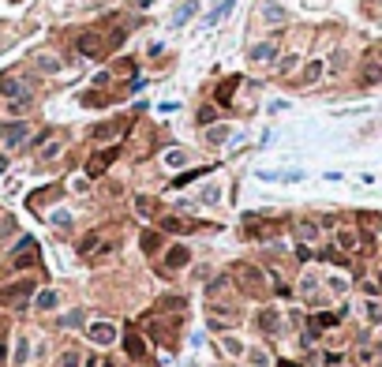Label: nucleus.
Masks as SVG:
<instances>
[{"label": "nucleus", "mask_w": 382, "mask_h": 367, "mask_svg": "<svg viewBox=\"0 0 382 367\" xmlns=\"http://www.w3.org/2000/svg\"><path fill=\"white\" fill-rule=\"evenodd\" d=\"M30 292H34V281H30V277H23V281H15V285H0V304H4V308H23L26 300H30Z\"/></svg>", "instance_id": "1"}, {"label": "nucleus", "mask_w": 382, "mask_h": 367, "mask_svg": "<svg viewBox=\"0 0 382 367\" xmlns=\"http://www.w3.org/2000/svg\"><path fill=\"white\" fill-rule=\"evenodd\" d=\"M116 157H120V146H109V150H102V154H94L90 161H86V176H102Z\"/></svg>", "instance_id": "2"}, {"label": "nucleus", "mask_w": 382, "mask_h": 367, "mask_svg": "<svg viewBox=\"0 0 382 367\" xmlns=\"http://www.w3.org/2000/svg\"><path fill=\"white\" fill-rule=\"evenodd\" d=\"M38 262V244L30 236H23L19 240V248H15V259H11V266L15 270H23V266H34Z\"/></svg>", "instance_id": "3"}, {"label": "nucleus", "mask_w": 382, "mask_h": 367, "mask_svg": "<svg viewBox=\"0 0 382 367\" xmlns=\"http://www.w3.org/2000/svg\"><path fill=\"white\" fill-rule=\"evenodd\" d=\"M79 251H83L86 259H90V255H109V251H112V240L105 244V236H102V232H90V236H83Z\"/></svg>", "instance_id": "4"}, {"label": "nucleus", "mask_w": 382, "mask_h": 367, "mask_svg": "<svg viewBox=\"0 0 382 367\" xmlns=\"http://www.w3.org/2000/svg\"><path fill=\"white\" fill-rule=\"evenodd\" d=\"M0 94L15 102V98H30V86H26L19 75H4V79H0Z\"/></svg>", "instance_id": "5"}, {"label": "nucleus", "mask_w": 382, "mask_h": 367, "mask_svg": "<svg viewBox=\"0 0 382 367\" xmlns=\"http://www.w3.org/2000/svg\"><path fill=\"white\" fill-rule=\"evenodd\" d=\"M26 135H30V124H23V120H19V124H4V128H0V139H4V146H19Z\"/></svg>", "instance_id": "6"}, {"label": "nucleus", "mask_w": 382, "mask_h": 367, "mask_svg": "<svg viewBox=\"0 0 382 367\" xmlns=\"http://www.w3.org/2000/svg\"><path fill=\"white\" fill-rule=\"evenodd\" d=\"M187 262H191V251H187L184 244H176V248L165 251V270H184Z\"/></svg>", "instance_id": "7"}, {"label": "nucleus", "mask_w": 382, "mask_h": 367, "mask_svg": "<svg viewBox=\"0 0 382 367\" xmlns=\"http://www.w3.org/2000/svg\"><path fill=\"white\" fill-rule=\"evenodd\" d=\"M112 337H116V326H109V322H94V326H90V341L109 345Z\"/></svg>", "instance_id": "8"}, {"label": "nucleus", "mask_w": 382, "mask_h": 367, "mask_svg": "<svg viewBox=\"0 0 382 367\" xmlns=\"http://www.w3.org/2000/svg\"><path fill=\"white\" fill-rule=\"evenodd\" d=\"M120 135V120H109V124H98V128H90V139L94 143H105V139Z\"/></svg>", "instance_id": "9"}, {"label": "nucleus", "mask_w": 382, "mask_h": 367, "mask_svg": "<svg viewBox=\"0 0 382 367\" xmlns=\"http://www.w3.org/2000/svg\"><path fill=\"white\" fill-rule=\"evenodd\" d=\"M236 277H244V281H247V292H259V289H263V285H259V281H263V273L255 270V266H240Z\"/></svg>", "instance_id": "10"}, {"label": "nucleus", "mask_w": 382, "mask_h": 367, "mask_svg": "<svg viewBox=\"0 0 382 367\" xmlns=\"http://www.w3.org/2000/svg\"><path fill=\"white\" fill-rule=\"evenodd\" d=\"M273 56H277V45H273V42H263V45H255V49H251V60H255V64L273 60Z\"/></svg>", "instance_id": "11"}, {"label": "nucleus", "mask_w": 382, "mask_h": 367, "mask_svg": "<svg viewBox=\"0 0 382 367\" xmlns=\"http://www.w3.org/2000/svg\"><path fill=\"white\" fill-rule=\"evenodd\" d=\"M127 356H131V360H143L146 356V345H143L139 333H127Z\"/></svg>", "instance_id": "12"}, {"label": "nucleus", "mask_w": 382, "mask_h": 367, "mask_svg": "<svg viewBox=\"0 0 382 367\" xmlns=\"http://www.w3.org/2000/svg\"><path fill=\"white\" fill-rule=\"evenodd\" d=\"M240 86V75H232V79H225V83L218 86V102L221 105H229V98H232V90Z\"/></svg>", "instance_id": "13"}, {"label": "nucleus", "mask_w": 382, "mask_h": 367, "mask_svg": "<svg viewBox=\"0 0 382 367\" xmlns=\"http://www.w3.org/2000/svg\"><path fill=\"white\" fill-rule=\"evenodd\" d=\"M154 311H184V296H162L154 304Z\"/></svg>", "instance_id": "14"}, {"label": "nucleus", "mask_w": 382, "mask_h": 367, "mask_svg": "<svg viewBox=\"0 0 382 367\" xmlns=\"http://www.w3.org/2000/svg\"><path fill=\"white\" fill-rule=\"evenodd\" d=\"M34 64H38V68H42V71H49V75H53V71H60V56H49V52H42V56H34Z\"/></svg>", "instance_id": "15"}, {"label": "nucleus", "mask_w": 382, "mask_h": 367, "mask_svg": "<svg viewBox=\"0 0 382 367\" xmlns=\"http://www.w3.org/2000/svg\"><path fill=\"white\" fill-rule=\"evenodd\" d=\"M83 105H94V109H102V105H109V94H102V90H90V94L83 98Z\"/></svg>", "instance_id": "16"}, {"label": "nucleus", "mask_w": 382, "mask_h": 367, "mask_svg": "<svg viewBox=\"0 0 382 367\" xmlns=\"http://www.w3.org/2000/svg\"><path fill=\"white\" fill-rule=\"evenodd\" d=\"M162 248V232H143V251H158Z\"/></svg>", "instance_id": "17"}, {"label": "nucleus", "mask_w": 382, "mask_h": 367, "mask_svg": "<svg viewBox=\"0 0 382 367\" xmlns=\"http://www.w3.org/2000/svg\"><path fill=\"white\" fill-rule=\"evenodd\" d=\"M337 244H341L345 251H352V248H356V232H352V229H341V232H337Z\"/></svg>", "instance_id": "18"}, {"label": "nucleus", "mask_w": 382, "mask_h": 367, "mask_svg": "<svg viewBox=\"0 0 382 367\" xmlns=\"http://www.w3.org/2000/svg\"><path fill=\"white\" fill-rule=\"evenodd\" d=\"M135 210H139V217H150V213H154V199L139 195V199H135Z\"/></svg>", "instance_id": "19"}, {"label": "nucleus", "mask_w": 382, "mask_h": 367, "mask_svg": "<svg viewBox=\"0 0 382 367\" xmlns=\"http://www.w3.org/2000/svg\"><path fill=\"white\" fill-rule=\"evenodd\" d=\"M319 75H323V64H319V60H311V64L304 68V83H315Z\"/></svg>", "instance_id": "20"}, {"label": "nucleus", "mask_w": 382, "mask_h": 367, "mask_svg": "<svg viewBox=\"0 0 382 367\" xmlns=\"http://www.w3.org/2000/svg\"><path fill=\"white\" fill-rule=\"evenodd\" d=\"M203 172H210V169H195V172H184V176H176L172 180V188H184V184H191V180H199Z\"/></svg>", "instance_id": "21"}, {"label": "nucleus", "mask_w": 382, "mask_h": 367, "mask_svg": "<svg viewBox=\"0 0 382 367\" xmlns=\"http://www.w3.org/2000/svg\"><path fill=\"white\" fill-rule=\"evenodd\" d=\"M162 229H165V232H184V229H187V221H180V217H165Z\"/></svg>", "instance_id": "22"}, {"label": "nucleus", "mask_w": 382, "mask_h": 367, "mask_svg": "<svg viewBox=\"0 0 382 367\" xmlns=\"http://www.w3.org/2000/svg\"><path fill=\"white\" fill-rule=\"evenodd\" d=\"M195 8H199V0H187L184 8L176 11V23H184V19H191V15H195Z\"/></svg>", "instance_id": "23"}, {"label": "nucleus", "mask_w": 382, "mask_h": 367, "mask_svg": "<svg viewBox=\"0 0 382 367\" xmlns=\"http://www.w3.org/2000/svg\"><path fill=\"white\" fill-rule=\"evenodd\" d=\"M38 308H42V311H49V308H56V292H49V289H45L42 296H38Z\"/></svg>", "instance_id": "24"}, {"label": "nucleus", "mask_w": 382, "mask_h": 367, "mask_svg": "<svg viewBox=\"0 0 382 367\" xmlns=\"http://www.w3.org/2000/svg\"><path fill=\"white\" fill-rule=\"evenodd\" d=\"M259 322H263V330H277V315H273V311H263Z\"/></svg>", "instance_id": "25"}, {"label": "nucleus", "mask_w": 382, "mask_h": 367, "mask_svg": "<svg viewBox=\"0 0 382 367\" xmlns=\"http://www.w3.org/2000/svg\"><path fill=\"white\" fill-rule=\"evenodd\" d=\"M79 364H83L79 352H64V356H60V367H79Z\"/></svg>", "instance_id": "26"}, {"label": "nucleus", "mask_w": 382, "mask_h": 367, "mask_svg": "<svg viewBox=\"0 0 382 367\" xmlns=\"http://www.w3.org/2000/svg\"><path fill=\"white\" fill-rule=\"evenodd\" d=\"M266 19H273V23H281V19H285V11H281L277 4H266Z\"/></svg>", "instance_id": "27"}, {"label": "nucleus", "mask_w": 382, "mask_h": 367, "mask_svg": "<svg viewBox=\"0 0 382 367\" xmlns=\"http://www.w3.org/2000/svg\"><path fill=\"white\" fill-rule=\"evenodd\" d=\"M131 71H135L131 60H116V75H131Z\"/></svg>", "instance_id": "28"}, {"label": "nucleus", "mask_w": 382, "mask_h": 367, "mask_svg": "<svg viewBox=\"0 0 382 367\" xmlns=\"http://www.w3.org/2000/svg\"><path fill=\"white\" fill-rule=\"evenodd\" d=\"M165 161H169V165H184V150H169V154H165Z\"/></svg>", "instance_id": "29"}, {"label": "nucleus", "mask_w": 382, "mask_h": 367, "mask_svg": "<svg viewBox=\"0 0 382 367\" xmlns=\"http://www.w3.org/2000/svg\"><path fill=\"white\" fill-rule=\"evenodd\" d=\"M300 236H304V240H315V236H319V229H315V225H300Z\"/></svg>", "instance_id": "30"}, {"label": "nucleus", "mask_w": 382, "mask_h": 367, "mask_svg": "<svg viewBox=\"0 0 382 367\" xmlns=\"http://www.w3.org/2000/svg\"><path fill=\"white\" fill-rule=\"evenodd\" d=\"M225 349H229V352H232V356H240V352H244V345H240V341H236V337H229V341H225Z\"/></svg>", "instance_id": "31"}, {"label": "nucleus", "mask_w": 382, "mask_h": 367, "mask_svg": "<svg viewBox=\"0 0 382 367\" xmlns=\"http://www.w3.org/2000/svg\"><path fill=\"white\" fill-rule=\"evenodd\" d=\"M364 79H367V83H379V79H382V68H367Z\"/></svg>", "instance_id": "32"}, {"label": "nucleus", "mask_w": 382, "mask_h": 367, "mask_svg": "<svg viewBox=\"0 0 382 367\" xmlns=\"http://www.w3.org/2000/svg\"><path fill=\"white\" fill-rule=\"evenodd\" d=\"M225 135H229V128H214V131H210L214 143H225Z\"/></svg>", "instance_id": "33"}, {"label": "nucleus", "mask_w": 382, "mask_h": 367, "mask_svg": "<svg viewBox=\"0 0 382 367\" xmlns=\"http://www.w3.org/2000/svg\"><path fill=\"white\" fill-rule=\"evenodd\" d=\"M56 154H60V143H49V146L42 150V157H56Z\"/></svg>", "instance_id": "34"}, {"label": "nucleus", "mask_w": 382, "mask_h": 367, "mask_svg": "<svg viewBox=\"0 0 382 367\" xmlns=\"http://www.w3.org/2000/svg\"><path fill=\"white\" fill-rule=\"evenodd\" d=\"M315 322H319V326H337V315H319Z\"/></svg>", "instance_id": "35"}, {"label": "nucleus", "mask_w": 382, "mask_h": 367, "mask_svg": "<svg viewBox=\"0 0 382 367\" xmlns=\"http://www.w3.org/2000/svg\"><path fill=\"white\" fill-rule=\"evenodd\" d=\"M210 120H214V109H210V105H206V109L199 112V124H210Z\"/></svg>", "instance_id": "36"}, {"label": "nucleus", "mask_w": 382, "mask_h": 367, "mask_svg": "<svg viewBox=\"0 0 382 367\" xmlns=\"http://www.w3.org/2000/svg\"><path fill=\"white\" fill-rule=\"evenodd\" d=\"M277 367H296V364H289V360H281V364H277Z\"/></svg>", "instance_id": "37"}, {"label": "nucleus", "mask_w": 382, "mask_h": 367, "mask_svg": "<svg viewBox=\"0 0 382 367\" xmlns=\"http://www.w3.org/2000/svg\"><path fill=\"white\" fill-rule=\"evenodd\" d=\"M0 364H4V345H0Z\"/></svg>", "instance_id": "38"}, {"label": "nucleus", "mask_w": 382, "mask_h": 367, "mask_svg": "<svg viewBox=\"0 0 382 367\" xmlns=\"http://www.w3.org/2000/svg\"><path fill=\"white\" fill-rule=\"evenodd\" d=\"M379 281H382V277H379Z\"/></svg>", "instance_id": "39"}]
</instances>
